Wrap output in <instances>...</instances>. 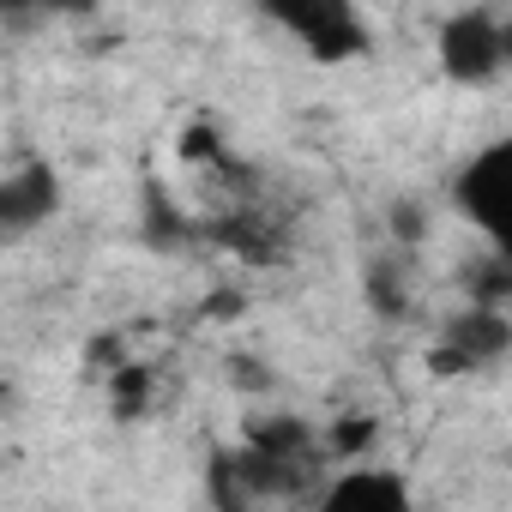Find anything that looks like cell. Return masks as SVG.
I'll use <instances>...</instances> for the list:
<instances>
[{
  "mask_svg": "<svg viewBox=\"0 0 512 512\" xmlns=\"http://www.w3.org/2000/svg\"><path fill=\"white\" fill-rule=\"evenodd\" d=\"M440 79L458 91H494L512 67V19L500 7H452L434 31Z\"/></svg>",
  "mask_w": 512,
  "mask_h": 512,
  "instance_id": "obj_1",
  "label": "cell"
},
{
  "mask_svg": "<svg viewBox=\"0 0 512 512\" xmlns=\"http://www.w3.org/2000/svg\"><path fill=\"white\" fill-rule=\"evenodd\" d=\"M452 211L482 235L488 253H512V139H482L452 169Z\"/></svg>",
  "mask_w": 512,
  "mask_h": 512,
  "instance_id": "obj_2",
  "label": "cell"
},
{
  "mask_svg": "<svg viewBox=\"0 0 512 512\" xmlns=\"http://www.w3.org/2000/svg\"><path fill=\"white\" fill-rule=\"evenodd\" d=\"M67 211V175L49 157H19L0 169V247L37 241Z\"/></svg>",
  "mask_w": 512,
  "mask_h": 512,
  "instance_id": "obj_3",
  "label": "cell"
},
{
  "mask_svg": "<svg viewBox=\"0 0 512 512\" xmlns=\"http://www.w3.org/2000/svg\"><path fill=\"white\" fill-rule=\"evenodd\" d=\"M296 512H416V488L398 464L380 458H344L320 476V488Z\"/></svg>",
  "mask_w": 512,
  "mask_h": 512,
  "instance_id": "obj_4",
  "label": "cell"
},
{
  "mask_svg": "<svg viewBox=\"0 0 512 512\" xmlns=\"http://www.w3.org/2000/svg\"><path fill=\"white\" fill-rule=\"evenodd\" d=\"M512 356V308H476L464 302V314H452L428 350L434 374H494Z\"/></svg>",
  "mask_w": 512,
  "mask_h": 512,
  "instance_id": "obj_5",
  "label": "cell"
},
{
  "mask_svg": "<svg viewBox=\"0 0 512 512\" xmlns=\"http://www.w3.org/2000/svg\"><path fill=\"white\" fill-rule=\"evenodd\" d=\"M266 25L290 31L320 61H350V55H362L374 43L368 19L356 7H344V0H290V7H266Z\"/></svg>",
  "mask_w": 512,
  "mask_h": 512,
  "instance_id": "obj_6",
  "label": "cell"
},
{
  "mask_svg": "<svg viewBox=\"0 0 512 512\" xmlns=\"http://www.w3.org/2000/svg\"><path fill=\"white\" fill-rule=\"evenodd\" d=\"M362 284H368V302H374L386 320L410 314V296H404V253H386V260H374Z\"/></svg>",
  "mask_w": 512,
  "mask_h": 512,
  "instance_id": "obj_7",
  "label": "cell"
},
{
  "mask_svg": "<svg viewBox=\"0 0 512 512\" xmlns=\"http://www.w3.org/2000/svg\"><path fill=\"white\" fill-rule=\"evenodd\" d=\"M386 241H392V253H410V247L428 241V205H422L416 193H398V199H392V211H386Z\"/></svg>",
  "mask_w": 512,
  "mask_h": 512,
  "instance_id": "obj_8",
  "label": "cell"
}]
</instances>
